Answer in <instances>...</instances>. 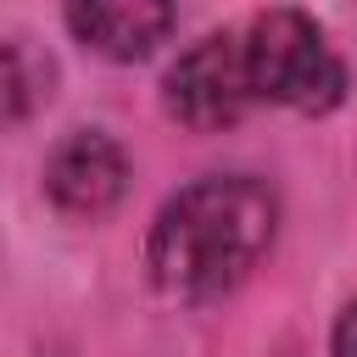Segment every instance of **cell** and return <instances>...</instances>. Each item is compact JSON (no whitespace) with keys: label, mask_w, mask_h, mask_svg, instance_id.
Returning <instances> with one entry per match:
<instances>
[{"label":"cell","mask_w":357,"mask_h":357,"mask_svg":"<svg viewBox=\"0 0 357 357\" xmlns=\"http://www.w3.org/2000/svg\"><path fill=\"white\" fill-rule=\"evenodd\" d=\"M279 201L262 178L229 173L178 190L151 229V273L167 296L212 301L234 290L273 245Z\"/></svg>","instance_id":"cell-1"},{"label":"cell","mask_w":357,"mask_h":357,"mask_svg":"<svg viewBox=\"0 0 357 357\" xmlns=\"http://www.w3.org/2000/svg\"><path fill=\"white\" fill-rule=\"evenodd\" d=\"M240 61L251 100L296 106V112H329L346 95V67L329 50L324 28L301 11H262L240 33Z\"/></svg>","instance_id":"cell-2"},{"label":"cell","mask_w":357,"mask_h":357,"mask_svg":"<svg viewBox=\"0 0 357 357\" xmlns=\"http://www.w3.org/2000/svg\"><path fill=\"white\" fill-rule=\"evenodd\" d=\"M167 112L195 128H229L251 112V84H245V61H240V33H206L201 45H190L173 67H167Z\"/></svg>","instance_id":"cell-3"},{"label":"cell","mask_w":357,"mask_h":357,"mask_svg":"<svg viewBox=\"0 0 357 357\" xmlns=\"http://www.w3.org/2000/svg\"><path fill=\"white\" fill-rule=\"evenodd\" d=\"M128 190V156L117 139L78 128L67 134L45 162V195L67 218H106Z\"/></svg>","instance_id":"cell-4"},{"label":"cell","mask_w":357,"mask_h":357,"mask_svg":"<svg viewBox=\"0 0 357 357\" xmlns=\"http://www.w3.org/2000/svg\"><path fill=\"white\" fill-rule=\"evenodd\" d=\"M67 22L106 61H139L167 39L173 0H67Z\"/></svg>","instance_id":"cell-5"},{"label":"cell","mask_w":357,"mask_h":357,"mask_svg":"<svg viewBox=\"0 0 357 357\" xmlns=\"http://www.w3.org/2000/svg\"><path fill=\"white\" fill-rule=\"evenodd\" d=\"M50 56H39L28 39H0V128L22 123L50 100Z\"/></svg>","instance_id":"cell-6"},{"label":"cell","mask_w":357,"mask_h":357,"mask_svg":"<svg viewBox=\"0 0 357 357\" xmlns=\"http://www.w3.org/2000/svg\"><path fill=\"white\" fill-rule=\"evenodd\" d=\"M335 357H357V301L340 312V324H335Z\"/></svg>","instance_id":"cell-7"}]
</instances>
